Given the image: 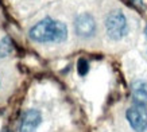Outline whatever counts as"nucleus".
I'll return each mask as SVG.
<instances>
[{"label": "nucleus", "mask_w": 147, "mask_h": 132, "mask_svg": "<svg viewBox=\"0 0 147 132\" xmlns=\"http://www.w3.org/2000/svg\"><path fill=\"white\" fill-rule=\"evenodd\" d=\"M105 28L109 38L121 39L127 34V19L121 11H112L105 19Z\"/></svg>", "instance_id": "1"}, {"label": "nucleus", "mask_w": 147, "mask_h": 132, "mask_svg": "<svg viewBox=\"0 0 147 132\" xmlns=\"http://www.w3.org/2000/svg\"><path fill=\"white\" fill-rule=\"evenodd\" d=\"M55 22L50 18L40 20L30 30V38L35 42H54L55 35Z\"/></svg>", "instance_id": "2"}, {"label": "nucleus", "mask_w": 147, "mask_h": 132, "mask_svg": "<svg viewBox=\"0 0 147 132\" xmlns=\"http://www.w3.org/2000/svg\"><path fill=\"white\" fill-rule=\"evenodd\" d=\"M127 120H128L131 128L136 132H144L147 129V109L146 105L136 104L127 109Z\"/></svg>", "instance_id": "3"}, {"label": "nucleus", "mask_w": 147, "mask_h": 132, "mask_svg": "<svg viewBox=\"0 0 147 132\" xmlns=\"http://www.w3.org/2000/svg\"><path fill=\"white\" fill-rule=\"evenodd\" d=\"M74 30L81 38H90L96 31V22L90 13H80L74 20Z\"/></svg>", "instance_id": "4"}, {"label": "nucleus", "mask_w": 147, "mask_h": 132, "mask_svg": "<svg viewBox=\"0 0 147 132\" xmlns=\"http://www.w3.org/2000/svg\"><path fill=\"white\" fill-rule=\"evenodd\" d=\"M42 121V116L40 112L36 109H28L26 110L22 116V121H20V132H34L38 128V125Z\"/></svg>", "instance_id": "5"}, {"label": "nucleus", "mask_w": 147, "mask_h": 132, "mask_svg": "<svg viewBox=\"0 0 147 132\" xmlns=\"http://www.w3.org/2000/svg\"><path fill=\"white\" fill-rule=\"evenodd\" d=\"M132 97L136 104L146 105L147 102V82L144 81H135L132 84Z\"/></svg>", "instance_id": "6"}, {"label": "nucleus", "mask_w": 147, "mask_h": 132, "mask_svg": "<svg viewBox=\"0 0 147 132\" xmlns=\"http://www.w3.org/2000/svg\"><path fill=\"white\" fill-rule=\"evenodd\" d=\"M67 38V28L62 22H55V35H54V42L61 43Z\"/></svg>", "instance_id": "7"}, {"label": "nucleus", "mask_w": 147, "mask_h": 132, "mask_svg": "<svg viewBox=\"0 0 147 132\" xmlns=\"http://www.w3.org/2000/svg\"><path fill=\"white\" fill-rule=\"evenodd\" d=\"M12 51V42L8 36H4L3 39L0 40V58H4L7 55H9Z\"/></svg>", "instance_id": "8"}, {"label": "nucleus", "mask_w": 147, "mask_h": 132, "mask_svg": "<svg viewBox=\"0 0 147 132\" xmlns=\"http://www.w3.org/2000/svg\"><path fill=\"white\" fill-rule=\"evenodd\" d=\"M77 70H78V74L80 75H85L89 70V63L86 59L84 58H80L78 62H77Z\"/></svg>", "instance_id": "9"}, {"label": "nucleus", "mask_w": 147, "mask_h": 132, "mask_svg": "<svg viewBox=\"0 0 147 132\" xmlns=\"http://www.w3.org/2000/svg\"><path fill=\"white\" fill-rule=\"evenodd\" d=\"M142 1H143V0H131V3H132L134 5H138V7H140V5H142Z\"/></svg>", "instance_id": "10"}, {"label": "nucleus", "mask_w": 147, "mask_h": 132, "mask_svg": "<svg viewBox=\"0 0 147 132\" xmlns=\"http://www.w3.org/2000/svg\"><path fill=\"white\" fill-rule=\"evenodd\" d=\"M146 35H147V27H146Z\"/></svg>", "instance_id": "11"}]
</instances>
